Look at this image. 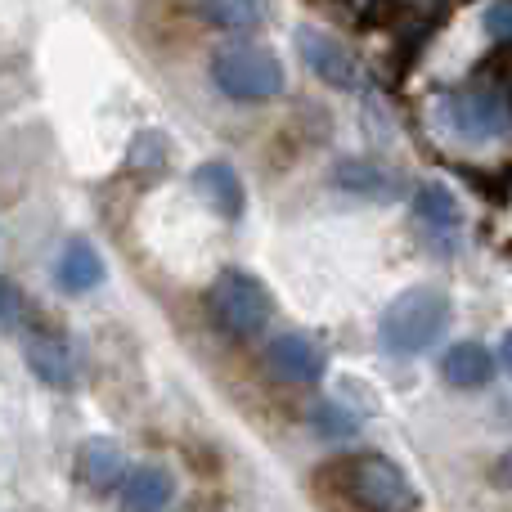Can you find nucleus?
<instances>
[{"label":"nucleus","instance_id":"18","mask_svg":"<svg viewBox=\"0 0 512 512\" xmlns=\"http://www.w3.org/2000/svg\"><path fill=\"white\" fill-rule=\"evenodd\" d=\"M131 162L135 167H167V144H162L158 135H140V140L131 144Z\"/></svg>","mask_w":512,"mask_h":512},{"label":"nucleus","instance_id":"1","mask_svg":"<svg viewBox=\"0 0 512 512\" xmlns=\"http://www.w3.org/2000/svg\"><path fill=\"white\" fill-rule=\"evenodd\" d=\"M450 328V297L441 288H409L382 310L378 337L391 355H423Z\"/></svg>","mask_w":512,"mask_h":512},{"label":"nucleus","instance_id":"15","mask_svg":"<svg viewBox=\"0 0 512 512\" xmlns=\"http://www.w3.org/2000/svg\"><path fill=\"white\" fill-rule=\"evenodd\" d=\"M207 23L225 27L234 36H248L270 18V0H198Z\"/></svg>","mask_w":512,"mask_h":512},{"label":"nucleus","instance_id":"6","mask_svg":"<svg viewBox=\"0 0 512 512\" xmlns=\"http://www.w3.org/2000/svg\"><path fill=\"white\" fill-rule=\"evenodd\" d=\"M297 54L310 72H315L324 86H337V90H360L364 81V68L351 50H346L337 36L319 32V27H301L297 32Z\"/></svg>","mask_w":512,"mask_h":512},{"label":"nucleus","instance_id":"14","mask_svg":"<svg viewBox=\"0 0 512 512\" xmlns=\"http://www.w3.org/2000/svg\"><path fill=\"white\" fill-rule=\"evenodd\" d=\"M176 499V481L167 468L158 463H140V468H126L122 477V504L126 508H162Z\"/></svg>","mask_w":512,"mask_h":512},{"label":"nucleus","instance_id":"9","mask_svg":"<svg viewBox=\"0 0 512 512\" xmlns=\"http://www.w3.org/2000/svg\"><path fill=\"white\" fill-rule=\"evenodd\" d=\"M126 477V454L117 450L113 441H104V436H95V441H86L77 450V481L90 490H117Z\"/></svg>","mask_w":512,"mask_h":512},{"label":"nucleus","instance_id":"8","mask_svg":"<svg viewBox=\"0 0 512 512\" xmlns=\"http://www.w3.org/2000/svg\"><path fill=\"white\" fill-rule=\"evenodd\" d=\"M27 369L54 391H72L77 387V355L63 337L54 333H36L27 337Z\"/></svg>","mask_w":512,"mask_h":512},{"label":"nucleus","instance_id":"2","mask_svg":"<svg viewBox=\"0 0 512 512\" xmlns=\"http://www.w3.org/2000/svg\"><path fill=\"white\" fill-rule=\"evenodd\" d=\"M212 81L221 86V95L243 99V104L274 99V95H283V86H288L279 54H270L265 45H252V41L216 50L212 54Z\"/></svg>","mask_w":512,"mask_h":512},{"label":"nucleus","instance_id":"20","mask_svg":"<svg viewBox=\"0 0 512 512\" xmlns=\"http://www.w3.org/2000/svg\"><path fill=\"white\" fill-rule=\"evenodd\" d=\"M495 481H499V486H504L508 490V495H512V450L504 454V459H499L495 463Z\"/></svg>","mask_w":512,"mask_h":512},{"label":"nucleus","instance_id":"19","mask_svg":"<svg viewBox=\"0 0 512 512\" xmlns=\"http://www.w3.org/2000/svg\"><path fill=\"white\" fill-rule=\"evenodd\" d=\"M486 32L495 36V41H512V0H495V5L486 9Z\"/></svg>","mask_w":512,"mask_h":512},{"label":"nucleus","instance_id":"5","mask_svg":"<svg viewBox=\"0 0 512 512\" xmlns=\"http://www.w3.org/2000/svg\"><path fill=\"white\" fill-rule=\"evenodd\" d=\"M346 495L360 508H418V490L382 454H360L346 463Z\"/></svg>","mask_w":512,"mask_h":512},{"label":"nucleus","instance_id":"4","mask_svg":"<svg viewBox=\"0 0 512 512\" xmlns=\"http://www.w3.org/2000/svg\"><path fill=\"white\" fill-rule=\"evenodd\" d=\"M207 306H212L216 324L234 337H256L270 324V292L261 288V279L243 270H225L207 292Z\"/></svg>","mask_w":512,"mask_h":512},{"label":"nucleus","instance_id":"12","mask_svg":"<svg viewBox=\"0 0 512 512\" xmlns=\"http://www.w3.org/2000/svg\"><path fill=\"white\" fill-rule=\"evenodd\" d=\"M54 279H59V288L72 292V297L95 292L99 283H104V256L90 248L86 239H72L59 256V265H54Z\"/></svg>","mask_w":512,"mask_h":512},{"label":"nucleus","instance_id":"13","mask_svg":"<svg viewBox=\"0 0 512 512\" xmlns=\"http://www.w3.org/2000/svg\"><path fill=\"white\" fill-rule=\"evenodd\" d=\"M333 185L342 189V194L369 198V203H387V198H396V176H387L382 167H373V162H364V158L337 162V167H333Z\"/></svg>","mask_w":512,"mask_h":512},{"label":"nucleus","instance_id":"16","mask_svg":"<svg viewBox=\"0 0 512 512\" xmlns=\"http://www.w3.org/2000/svg\"><path fill=\"white\" fill-rule=\"evenodd\" d=\"M414 212H418V221H423L427 230H441V234H450V230H459L463 225V207H459V198H454V189L436 185V180L418 185Z\"/></svg>","mask_w":512,"mask_h":512},{"label":"nucleus","instance_id":"3","mask_svg":"<svg viewBox=\"0 0 512 512\" xmlns=\"http://www.w3.org/2000/svg\"><path fill=\"white\" fill-rule=\"evenodd\" d=\"M441 117L463 144H495L512 131V108L499 86H463L441 95Z\"/></svg>","mask_w":512,"mask_h":512},{"label":"nucleus","instance_id":"7","mask_svg":"<svg viewBox=\"0 0 512 512\" xmlns=\"http://www.w3.org/2000/svg\"><path fill=\"white\" fill-rule=\"evenodd\" d=\"M270 364L288 382H319L328 369V351L310 333H279L270 342Z\"/></svg>","mask_w":512,"mask_h":512},{"label":"nucleus","instance_id":"21","mask_svg":"<svg viewBox=\"0 0 512 512\" xmlns=\"http://www.w3.org/2000/svg\"><path fill=\"white\" fill-rule=\"evenodd\" d=\"M499 364H504V369L512 373V333L504 337V351H499Z\"/></svg>","mask_w":512,"mask_h":512},{"label":"nucleus","instance_id":"11","mask_svg":"<svg viewBox=\"0 0 512 512\" xmlns=\"http://www.w3.org/2000/svg\"><path fill=\"white\" fill-rule=\"evenodd\" d=\"M441 373L450 387L459 391H477L495 378V355L486 351L481 342H454L450 351L441 355Z\"/></svg>","mask_w":512,"mask_h":512},{"label":"nucleus","instance_id":"17","mask_svg":"<svg viewBox=\"0 0 512 512\" xmlns=\"http://www.w3.org/2000/svg\"><path fill=\"white\" fill-rule=\"evenodd\" d=\"M310 427H315L324 441H355V436L364 432V418L355 414L351 405H342V400H319V405L310 409Z\"/></svg>","mask_w":512,"mask_h":512},{"label":"nucleus","instance_id":"10","mask_svg":"<svg viewBox=\"0 0 512 512\" xmlns=\"http://www.w3.org/2000/svg\"><path fill=\"white\" fill-rule=\"evenodd\" d=\"M194 189L225 221H239L243 216V180L230 162H203V167H194Z\"/></svg>","mask_w":512,"mask_h":512}]
</instances>
